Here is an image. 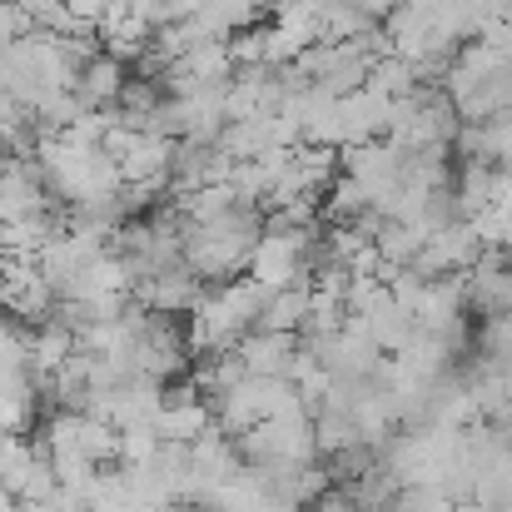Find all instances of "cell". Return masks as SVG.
<instances>
[{"instance_id": "1", "label": "cell", "mask_w": 512, "mask_h": 512, "mask_svg": "<svg viewBox=\"0 0 512 512\" xmlns=\"http://www.w3.org/2000/svg\"><path fill=\"white\" fill-rule=\"evenodd\" d=\"M165 443H199L214 428V403L209 398H170L155 418Z\"/></svg>"}, {"instance_id": "2", "label": "cell", "mask_w": 512, "mask_h": 512, "mask_svg": "<svg viewBox=\"0 0 512 512\" xmlns=\"http://www.w3.org/2000/svg\"><path fill=\"white\" fill-rule=\"evenodd\" d=\"M239 358H244V368L249 373H259V378H289V368H294V343H289V334H244L239 339V348H234Z\"/></svg>"}, {"instance_id": "3", "label": "cell", "mask_w": 512, "mask_h": 512, "mask_svg": "<svg viewBox=\"0 0 512 512\" xmlns=\"http://www.w3.org/2000/svg\"><path fill=\"white\" fill-rule=\"evenodd\" d=\"M165 512H204V508H199V503H170Z\"/></svg>"}]
</instances>
